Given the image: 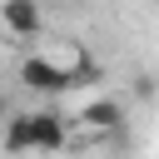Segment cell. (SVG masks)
<instances>
[{
  "label": "cell",
  "instance_id": "6da1fadb",
  "mask_svg": "<svg viewBox=\"0 0 159 159\" xmlns=\"http://www.w3.org/2000/svg\"><path fill=\"white\" fill-rule=\"evenodd\" d=\"M20 80H25V89H40V94L75 89V80H70V65H60V60H50V55H30V60L20 65Z\"/></svg>",
  "mask_w": 159,
  "mask_h": 159
},
{
  "label": "cell",
  "instance_id": "7a4b0ae2",
  "mask_svg": "<svg viewBox=\"0 0 159 159\" xmlns=\"http://www.w3.org/2000/svg\"><path fill=\"white\" fill-rule=\"evenodd\" d=\"M30 129H35V149H45V154H55V149H65V144H70L65 114H55V109H40V114H30Z\"/></svg>",
  "mask_w": 159,
  "mask_h": 159
},
{
  "label": "cell",
  "instance_id": "3957f363",
  "mask_svg": "<svg viewBox=\"0 0 159 159\" xmlns=\"http://www.w3.org/2000/svg\"><path fill=\"white\" fill-rule=\"evenodd\" d=\"M0 25L15 30V35H35V30H40V5H30V0H5V5H0Z\"/></svg>",
  "mask_w": 159,
  "mask_h": 159
},
{
  "label": "cell",
  "instance_id": "277c9868",
  "mask_svg": "<svg viewBox=\"0 0 159 159\" xmlns=\"http://www.w3.org/2000/svg\"><path fill=\"white\" fill-rule=\"evenodd\" d=\"M80 124H89V129H114V124H119V104H114V99H94V104L80 109Z\"/></svg>",
  "mask_w": 159,
  "mask_h": 159
},
{
  "label": "cell",
  "instance_id": "5b68a950",
  "mask_svg": "<svg viewBox=\"0 0 159 159\" xmlns=\"http://www.w3.org/2000/svg\"><path fill=\"white\" fill-rule=\"evenodd\" d=\"M5 149H10V154H25V149H35L30 114H10V124H5Z\"/></svg>",
  "mask_w": 159,
  "mask_h": 159
}]
</instances>
